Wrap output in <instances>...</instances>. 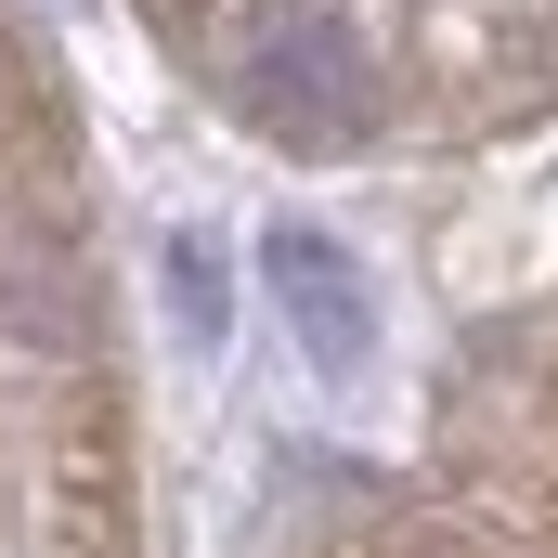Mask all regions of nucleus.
Wrapping results in <instances>:
<instances>
[{
  "label": "nucleus",
  "instance_id": "f257e3e1",
  "mask_svg": "<svg viewBox=\"0 0 558 558\" xmlns=\"http://www.w3.org/2000/svg\"><path fill=\"white\" fill-rule=\"evenodd\" d=\"M234 105L286 143H351L377 118V92H364V52L325 26V13H260L247 39H234Z\"/></svg>",
  "mask_w": 558,
  "mask_h": 558
},
{
  "label": "nucleus",
  "instance_id": "f03ea898",
  "mask_svg": "<svg viewBox=\"0 0 558 558\" xmlns=\"http://www.w3.org/2000/svg\"><path fill=\"white\" fill-rule=\"evenodd\" d=\"M274 299H286V325H299V351L312 364H364L377 351V299H364V274L325 247V234H274Z\"/></svg>",
  "mask_w": 558,
  "mask_h": 558
}]
</instances>
